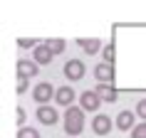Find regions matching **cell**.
Returning <instances> with one entry per match:
<instances>
[{
  "label": "cell",
  "mask_w": 146,
  "mask_h": 138,
  "mask_svg": "<svg viewBox=\"0 0 146 138\" xmlns=\"http://www.w3.org/2000/svg\"><path fill=\"white\" fill-rule=\"evenodd\" d=\"M62 118H64V133H67L69 138L79 136V133L84 131V108L82 106H69Z\"/></svg>",
  "instance_id": "1"
},
{
  "label": "cell",
  "mask_w": 146,
  "mask_h": 138,
  "mask_svg": "<svg viewBox=\"0 0 146 138\" xmlns=\"http://www.w3.org/2000/svg\"><path fill=\"white\" fill-rule=\"evenodd\" d=\"M54 94H57V89H54L50 81H40V84H35V89H32V99L37 101L40 106H50V101L54 99Z\"/></svg>",
  "instance_id": "2"
},
{
  "label": "cell",
  "mask_w": 146,
  "mask_h": 138,
  "mask_svg": "<svg viewBox=\"0 0 146 138\" xmlns=\"http://www.w3.org/2000/svg\"><path fill=\"white\" fill-rule=\"evenodd\" d=\"M84 74H87V67L82 59H69L64 64V77L69 81H79V79H84Z\"/></svg>",
  "instance_id": "3"
},
{
  "label": "cell",
  "mask_w": 146,
  "mask_h": 138,
  "mask_svg": "<svg viewBox=\"0 0 146 138\" xmlns=\"http://www.w3.org/2000/svg\"><path fill=\"white\" fill-rule=\"evenodd\" d=\"M17 77H25V79H32V77H37V69L40 64L35 59H27V57H20L17 59Z\"/></svg>",
  "instance_id": "4"
},
{
  "label": "cell",
  "mask_w": 146,
  "mask_h": 138,
  "mask_svg": "<svg viewBox=\"0 0 146 138\" xmlns=\"http://www.w3.org/2000/svg\"><path fill=\"white\" fill-rule=\"evenodd\" d=\"M79 106L84 108V111H99V106H102L99 94L94 91V89H87L84 94H79Z\"/></svg>",
  "instance_id": "5"
},
{
  "label": "cell",
  "mask_w": 146,
  "mask_h": 138,
  "mask_svg": "<svg viewBox=\"0 0 146 138\" xmlns=\"http://www.w3.org/2000/svg\"><path fill=\"white\" fill-rule=\"evenodd\" d=\"M92 131L97 133V136H109V133H111V116L97 114L92 118Z\"/></svg>",
  "instance_id": "6"
},
{
  "label": "cell",
  "mask_w": 146,
  "mask_h": 138,
  "mask_svg": "<svg viewBox=\"0 0 146 138\" xmlns=\"http://www.w3.org/2000/svg\"><path fill=\"white\" fill-rule=\"evenodd\" d=\"M114 126L119 131H134L136 128V111H121V114H116Z\"/></svg>",
  "instance_id": "7"
},
{
  "label": "cell",
  "mask_w": 146,
  "mask_h": 138,
  "mask_svg": "<svg viewBox=\"0 0 146 138\" xmlns=\"http://www.w3.org/2000/svg\"><path fill=\"white\" fill-rule=\"evenodd\" d=\"M94 77H97V81H99V84H111L114 86V67H111V64H104V62H102V64H97V67H94Z\"/></svg>",
  "instance_id": "8"
},
{
  "label": "cell",
  "mask_w": 146,
  "mask_h": 138,
  "mask_svg": "<svg viewBox=\"0 0 146 138\" xmlns=\"http://www.w3.org/2000/svg\"><path fill=\"white\" fill-rule=\"evenodd\" d=\"M35 116H37V121H40V123H45V126H54V123L60 121V114H57L52 106H40Z\"/></svg>",
  "instance_id": "9"
},
{
  "label": "cell",
  "mask_w": 146,
  "mask_h": 138,
  "mask_svg": "<svg viewBox=\"0 0 146 138\" xmlns=\"http://www.w3.org/2000/svg\"><path fill=\"white\" fill-rule=\"evenodd\" d=\"M74 96H77V94H74V89H72V86H60V89H57V94H54V101H57L60 106L69 108V106H74V104H72V101H74Z\"/></svg>",
  "instance_id": "10"
},
{
  "label": "cell",
  "mask_w": 146,
  "mask_h": 138,
  "mask_svg": "<svg viewBox=\"0 0 146 138\" xmlns=\"http://www.w3.org/2000/svg\"><path fill=\"white\" fill-rule=\"evenodd\" d=\"M94 91L99 94V99L107 101V104H114V101L119 99V94H116V89L111 84H97V86H94Z\"/></svg>",
  "instance_id": "11"
},
{
  "label": "cell",
  "mask_w": 146,
  "mask_h": 138,
  "mask_svg": "<svg viewBox=\"0 0 146 138\" xmlns=\"http://www.w3.org/2000/svg\"><path fill=\"white\" fill-rule=\"evenodd\" d=\"M32 59L37 62V64H50V62L54 59V54L50 52V47L42 42V45H37L35 47V52H32Z\"/></svg>",
  "instance_id": "12"
},
{
  "label": "cell",
  "mask_w": 146,
  "mask_h": 138,
  "mask_svg": "<svg viewBox=\"0 0 146 138\" xmlns=\"http://www.w3.org/2000/svg\"><path fill=\"white\" fill-rule=\"evenodd\" d=\"M77 45L82 47V49H84V54H89V57H92V54H97L99 49H104V47H102V39H97V37H92V39L79 37V39H77Z\"/></svg>",
  "instance_id": "13"
},
{
  "label": "cell",
  "mask_w": 146,
  "mask_h": 138,
  "mask_svg": "<svg viewBox=\"0 0 146 138\" xmlns=\"http://www.w3.org/2000/svg\"><path fill=\"white\" fill-rule=\"evenodd\" d=\"M45 45L50 47V52H52L54 57H57V54H62L64 49H67V42H64V39H57V37H54V39H47Z\"/></svg>",
  "instance_id": "14"
},
{
  "label": "cell",
  "mask_w": 146,
  "mask_h": 138,
  "mask_svg": "<svg viewBox=\"0 0 146 138\" xmlns=\"http://www.w3.org/2000/svg\"><path fill=\"white\" fill-rule=\"evenodd\" d=\"M102 59H104V64H111V67H114V59H116L114 42H111V45H104V49H102Z\"/></svg>",
  "instance_id": "15"
},
{
  "label": "cell",
  "mask_w": 146,
  "mask_h": 138,
  "mask_svg": "<svg viewBox=\"0 0 146 138\" xmlns=\"http://www.w3.org/2000/svg\"><path fill=\"white\" fill-rule=\"evenodd\" d=\"M17 138H42V136H40V131H37V128H32V126H25V128L17 131Z\"/></svg>",
  "instance_id": "16"
},
{
  "label": "cell",
  "mask_w": 146,
  "mask_h": 138,
  "mask_svg": "<svg viewBox=\"0 0 146 138\" xmlns=\"http://www.w3.org/2000/svg\"><path fill=\"white\" fill-rule=\"evenodd\" d=\"M15 121H17V126H20V128H25V121H27V111H25L23 106H17V108H15Z\"/></svg>",
  "instance_id": "17"
},
{
  "label": "cell",
  "mask_w": 146,
  "mask_h": 138,
  "mask_svg": "<svg viewBox=\"0 0 146 138\" xmlns=\"http://www.w3.org/2000/svg\"><path fill=\"white\" fill-rule=\"evenodd\" d=\"M131 138H146V121L136 123V128L131 131Z\"/></svg>",
  "instance_id": "18"
},
{
  "label": "cell",
  "mask_w": 146,
  "mask_h": 138,
  "mask_svg": "<svg viewBox=\"0 0 146 138\" xmlns=\"http://www.w3.org/2000/svg\"><path fill=\"white\" fill-rule=\"evenodd\" d=\"M37 45H40L37 39H17V47H20V49H32V52H35Z\"/></svg>",
  "instance_id": "19"
},
{
  "label": "cell",
  "mask_w": 146,
  "mask_h": 138,
  "mask_svg": "<svg viewBox=\"0 0 146 138\" xmlns=\"http://www.w3.org/2000/svg\"><path fill=\"white\" fill-rule=\"evenodd\" d=\"M30 89V79H25V77H17V94L23 96L25 91Z\"/></svg>",
  "instance_id": "20"
},
{
  "label": "cell",
  "mask_w": 146,
  "mask_h": 138,
  "mask_svg": "<svg viewBox=\"0 0 146 138\" xmlns=\"http://www.w3.org/2000/svg\"><path fill=\"white\" fill-rule=\"evenodd\" d=\"M136 116L141 118V121H146V99H141L136 104Z\"/></svg>",
  "instance_id": "21"
}]
</instances>
